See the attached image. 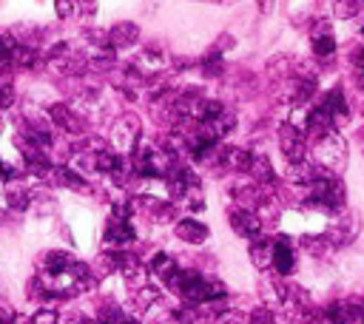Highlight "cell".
<instances>
[{
  "instance_id": "obj_1",
  "label": "cell",
  "mask_w": 364,
  "mask_h": 324,
  "mask_svg": "<svg viewBox=\"0 0 364 324\" xmlns=\"http://www.w3.org/2000/svg\"><path fill=\"white\" fill-rule=\"evenodd\" d=\"M308 193H310V205H316V208H325V211L344 208V182L325 168L316 176V182L308 188Z\"/></svg>"
},
{
  "instance_id": "obj_2",
  "label": "cell",
  "mask_w": 364,
  "mask_h": 324,
  "mask_svg": "<svg viewBox=\"0 0 364 324\" xmlns=\"http://www.w3.org/2000/svg\"><path fill=\"white\" fill-rule=\"evenodd\" d=\"M313 162L330 174H339L347 165V143L333 131L313 143Z\"/></svg>"
},
{
  "instance_id": "obj_3",
  "label": "cell",
  "mask_w": 364,
  "mask_h": 324,
  "mask_svg": "<svg viewBox=\"0 0 364 324\" xmlns=\"http://www.w3.org/2000/svg\"><path fill=\"white\" fill-rule=\"evenodd\" d=\"M279 148L287 157L290 165L305 162L308 160V143H305V131L296 128L294 122H282L279 125Z\"/></svg>"
},
{
  "instance_id": "obj_4",
  "label": "cell",
  "mask_w": 364,
  "mask_h": 324,
  "mask_svg": "<svg viewBox=\"0 0 364 324\" xmlns=\"http://www.w3.org/2000/svg\"><path fill=\"white\" fill-rule=\"evenodd\" d=\"M111 143L117 154H134L139 148V119H134L131 114L120 117L111 131Z\"/></svg>"
},
{
  "instance_id": "obj_5",
  "label": "cell",
  "mask_w": 364,
  "mask_h": 324,
  "mask_svg": "<svg viewBox=\"0 0 364 324\" xmlns=\"http://www.w3.org/2000/svg\"><path fill=\"white\" fill-rule=\"evenodd\" d=\"M134 239H137V231H134V225L128 219V208L117 205L111 219H108V228H106V242L123 247V245H131Z\"/></svg>"
},
{
  "instance_id": "obj_6",
  "label": "cell",
  "mask_w": 364,
  "mask_h": 324,
  "mask_svg": "<svg viewBox=\"0 0 364 324\" xmlns=\"http://www.w3.org/2000/svg\"><path fill=\"white\" fill-rule=\"evenodd\" d=\"M333 131H336V122H333V117L327 114V108H325L322 103L313 105V108L305 114V134H310L313 143L322 140V137H327V134H333Z\"/></svg>"
},
{
  "instance_id": "obj_7",
  "label": "cell",
  "mask_w": 364,
  "mask_h": 324,
  "mask_svg": "<svg viewBox=\"0 0 364 324\" xmlns=\"http://www.w3.org/2000/svg\"><path fill=\"white\" fill-rule=\"evenodd\" d=\"M228 222H231L234 233H239V236L248 239V242L256 239V236H262V216H256V214H248V211L234 208L231 216H228Z\"/></svg>"
},
{
  "instance_id": "obj_8",
  "label": "cell",
  "mask_w": 364,
  "mask_h": 324,
  "mask_svg": "<svg viewBox=\"0 0 364 324\" xmlns=\"http://www.w3.org/2000/svg\"><path fill=\"white\" fill-rule=\"evenodd\" d=\"M356 233H358V219H356V214H347V216H339V219L330 222L327 242H333V245H350L356 239Z\"/></svg>"
},
{
  "instance_id": "obj_9",
  "label": "cell",
  "mask_w": 364,
  "mask_h": 324,
  "mask_svg": "<svg viewBox=\"0 0 364 324\" xmlns=\"http://www.w3.org/2000/svg\"><path fill=\"white\" fill-rule=\"evenodd\" d=\"M117 271L123 273V279H125L131 287H137V290L145 287L142 282H145V276H149V268H145L134 253H120V265H117Z\"/></svg>"
},
{
  "instance_id": "obj_10",
  "label": "cell",
  "mask_w": 364,
  "mask_h": 324,
  "mask_svg": "<svg viewBox=\"0 0 364 324\" xmlns=\"http://www.w3.org/2000/svg\"><path fill=\"white\" fill-rule=\"evenodd\" d=\"M296 265V256H294V245H290V239L279 236L273 239V271L279 276H287L290 271H294Z\"/></svg>"
},
{
  "instance_id": "obj_11",
  "label": "cell",
  "mask_w": 364,
  "mask_h": 324,
  "mask_svg": "<svg viewBox=\"0 0 364 324\" xmlns=\"http://www.w3.org/2000/svg\"><path fill=\"white\" fill-rule=\"evenodd\" d=\"M248 256L256 271H268L273 268V239L268 236H256L251 239V247H248Z\"/></svg>"
},
{
  "instance_id": "obj_12",
  "label": "cell",
  "mask_w": 364,
  "mask_h": 324,
  "mask_svg": "<svg viewBox=\"0 0 364 324\" xmlns=\"http://www.w3.org/2000/svg\"><path fill=\"white\" fill-rule=\"evenodd\" d=\"M174 233H177L182 242H188V245H202L211 231H208L205 222H199V219H194V216H182V219L177 222Z\"/></svg>"
},
{
  "instance_id": "obj_13",
  "label": "cell",
  "mask_w": 364,
  "mask_h": 324,
  "mask_svg": "<svg viewBox=\"0 0 364 324\" xmlns=\"http://www.w3.org/2000/svg\"><path fill=\"white\" fill-rule=\"evenodd\" d=\"M139 37V26L131 23V20H123V23H114L108 29V48H128L134 46Z\"/></svg>"
},
{
  "instance_id": "obj_14",
  "label": "cell",
  "mask_w": 364,
  "mask_h": 324,
  "mask_svg": "<svg viewBox=\"0 0 364 324\" xmlns=\"http://www.w3.org/2000/svg\"><path fill=\"white\" fill-rule=\"evenodd\" d=\"M49 117L57 122V128H63L65 134H83V128H86V122L75 111H71L68 105H51Z\"/></svg>"
},
{
  "instance_id": "obj_15",
  "label": "cell",
  "mask_w": 364,
  "mask_h": 324,
  "mask_svg": "<svg viewBox=\"0 0 364 324\" xmlns=\"http://www.w3.org/2000/svg\"><path fill=\"white\" fill-rule=\"evenodd\" d=\"M145 268H149V276H154V279H160V282H165V285L180 273V265L174 262L168 253H154L151 262L145 265Z\"/></svg>"
},
{
  "instance_id": "obj_16",
  "label": "cell",
  "mask_w": 364,
  "mask_h": 324,
  "mask_svg": "<svg viewBox=\"0 0 364 324\" xmlns=\"http://www.w3.org/2000/svg\"><path fill=\"white\" fill-rule=\"evenodd\" d=\"M251 162H253V154L245 148H222L220 151V165L228 171L245 174V171H251Z\"/></svg>"
},
{
  "instance_id": "obj_17",
  "label": "cell",
  "mask_w": 364,
  "mask_h": 324,
  "mask_svg": "<svg viewBox=\"0 0 364 324\" xmlns=\"http://www.w3.org/2000/svg\"><path fill=\"white\" fill-rule=\"evenodd\" d=\"M336 51V37L330 32V23L327 20H319L313 26V54L316 57H330Z\"/></svg>"
},
{
  "instance_id": "obj_18",
  "label": "cell",
  "mask_w": 364,
  "mask_h": 324,
  "mask_svg": "<svg viewBox=\"0 0 364 324\" xmlns=\"http://www.w3.org/2000/svg\"><path fill=\"white\" fill-rule=\"evenodd\" d=\"M322 105L327 108V114L333 117V122H339V119H347V117H350V105H347V97H344V91H341V89H330V91L325 94Z\"/></svg>"
},
{
  "instance_id": "obj_19",
  "label": "cell",
  "mask_w": 364,
  "mask_h": 324,
  "mask_svg": "<svg viewBox=\"0 0 364 324\" xmlns=\"http://www.w3.org/2000/svg\"><path fill=\"white\" fill-rule=\"evenodd\" d=\"M251 182L259 185V188L276 182V171H273V165H270V160H268L265 154L253 157V162H251Z\"/></svg>"
},
{
  "instance_id": "obj_20",
  "label": "cell",
  "mask_w": 364,
  "mask_h": 324,
  "mask_svg": "<svg viewBox=\"0 0 364 324\" xmlns=\"http://www.w3.org/2000/svg\"><path fill=\"white\" fill-rule=\"evenodd\" d=\"M37 63V51L32 46H15L12 51V66H20V69H32Z\"/></svg>"
},
{
  "instance_id": "obj_21",
  "label": "cell",
  "mask_w": 364,
  "mask_h": 324,
  "mask_svg": "<svg viewBox=\"0 0 364 324\" xmlns=\"http://www.w3.org/2000/svg\"><path fill=\"white\" fill-rule=\"evenodd\" d=\"M29 202H32V197H29V190H26V188L15 185V188H9V190H6V205H9L12 211H23V208H29Z\"/></svg>"
},
{
  "instance_id": "obj_22",
  "label": "cell",
  "mask_w": 364,
  "mask_h": 324,
  "mask_svg": "<svg viewBox=\"0 0 364 324\" xmlns=\"http://www.w3.org/2000/svg\"><path fill=\"white\" fill-rule=\"evenodd\" d=\"M174 318H177L180 324H199L202 310H199L196 304H182V307H177V310H174Z\"/></svg>"
},
{
  "instance_id": "obj_23",
  "label": "cell",
  "mask_w": 364,
  "mask_h": 324,
  "mask_svg": "<svg viewBox=\"0 0 364 324\" xmlns=\"http://www.w3.org/2000/svg\"><path fill=\"white\" fill-rule=\"evenodd\" d=\"M145 318L154 321V324H160V321L174 318V310H171V307H165V304H160V302H154L149 310H145Z\"/></svg>"
},
{
  "instance_id": "obj_24",
  "label": "cell",
  "mask_w": 364,
  "mask_h": 324,
  "mask_svg": "<svg viewBox=\"0 0 364 324\" xmlns=\"http://www.w3.org/2000/svg\"><path fill=\"white\" fill-rule=\"evenodd\" d=\"M202 72H205V77H220V74H222V54H220V51L211 54V57L202 63Z\"/></svg>"
},
{
  "instance_id": "obj_25",
  "label": "cell",
  "mask_w": 364,
  "mask_h": 324,
  "mask_svg": "<svg viewBox=\"0 0 364 324\" xmlns=\"http://www.w3.org/2000/svg\"><path fill=\"white\" fill-rule=\"evenodd\" d=\"M248 324H276V316L268 307H253L248 316Z\"/></svg>"
},
{
  "instance_id": "obj_26",
  "label": "cell",
  "mask_w": 364,
  "mask_h": 324,
  "mask_svg": "<svg viewBox=\"0 0 364 324\" xmlns=\"http://www.w3.org/2000/svg\"><path fill=\"white\" fill-rule=\"evenodd\" d=\"M358 12H364V4H358V0H344V4H336V15L339 18H353V15H358Z\"/></svg>"
},
{
  "instance_id": "obj_27",
  "label": "cell",
  "mask_w": 364,
  "mask_h": 324,
  "mask_svg": "<svg viewBox=\"0 0 364 324\" xmlns=\"http://www.w3.org/2000/svg\"><path fill=\"white\" fill-rule=\"evenodd\" d=\"M57 310H51V307H40V310H34V316H32V324H57Z\"/></svg>"
},
{
  "instance_id": "obj_28",
  "label": "cell",
  "mask_w": 364,
  "mask_h": 324,
  "mask_svg": "<svg viewBox=\"0 0 364 324\" xmlns=\"http://www.w3.org/2000/svg\"><path fill=\"white\" fill-rule=\"evenodd\" d=\"M325 242H327V236H308V239L302 242V247H305V250H310L313 256H322V253H325V247H327Z\"/></svg>"
},
{
  "instance_id": "obj_29",
  "label": "cell",
  "mask_w": 364,
  "mask_h": 324,
  "mask_svg": "<svg viewBox=\"0 0 364 324\" xmlns=\"http://www.w3.org/2000/svg\"><path fill=\"white\" fill-rule=\"evenodd\" d=\"M15 103V89L12 83H0V108H9Z\"/></svg>"
},
{
  "instance_id": "obj_30",
  "label": "cell",
  "mask_w": 364,
  "mask_h": 324,
  "mask_svg": "<svg viewBox=\"0 0 364 324\" xmlns=\"http://www.w3.org/2000/svg\"><path fill=\"white\" fill-rule=\"evenodd\" d=\"M54 9L60 12V18H71V12L77 9V4H63V0H60V4H54Z\"/></svg>"
},
{
  "instance_id": "obj_31",
  "label": "cell",
  "mask_w": 364,
  "mask_h": 324,
  "mask_svg": "<svg viewBox=\"0 0 364 324\" xmlns=\"http://www.w3.org/2000/svg\"><path fill=\"white\" fill-rule=\"evenodd\" d=\"M0 179H9V182L15 179V168H12V165H6L4 160H0Z\"/></svg>"
},
{
  "instance_id": "obj_32",
  "label": "cell",
  "mask_w": 364,
  "mask_h": 324,
  "mask_svg": "<svg viewBox=\"0 0 364 324\" xmlns=\"http://www.w3.org/2000/svg\"><path fill=\"white\" fill-rule=\"evenodd\" d=\"M353 63H356V72H364V48H358L353 54Z\"/></svg>"
},
{
  "instance_id": "obj_33",
  "label": "cell",
  "mask_w": 364,
  "mask_h": 324,
  "mask_svg": "<svg viewBox=\"0 0 364 324\" xmlns=\"http://www.w3.org/2000/svg\"><path fill=\"white\" fill-rule=\"evenodd\" d=\"M68 324H89V321H83V318H71Z\"/></svg>"
},
{
  "instance_id": "obj_34",
  "label": "cell",
  "mask_w": 364,
  "mask_h": 324,
  "mask_svg": "<svg viewBox=\"0 0 364 324\" xmlns=\"http://www.w3.org/2000/svg\"><path fill=\"white\" fill-rule=\"evenodd\" d=\"M123 324H137V321H134V318H125V321H123Z\"/></svg>"
},
{
  "instance_id": "obj_35",
  "label": "cell",
  "mask_w": 364,
  "mask_h": 324,
  "mask_svg": "<svg viewBox=\"0 0 364 324\" xmlns=\"http://www.w3.org/2000/svg\"><path fill=\"white\" fill-rule=\"evenodd\" d=\"M313 324H327V321H325V318H316V321H313Z\"/></svg>"
},
{
  "instance_id": "obj_36",
  "label": "cell",
  "mask_w": 364,
  "mask_h": 324,
  "mask_svg": "<svg viewBox=\"0 0 364 324\" xmlns=\"http://www.w3.org/2000/svg\"><path fill=\"white\" fill-rule=\"evenodd\" d=\"M89 324H100V321H89Z\"/></svg>"
}]
</instances>
